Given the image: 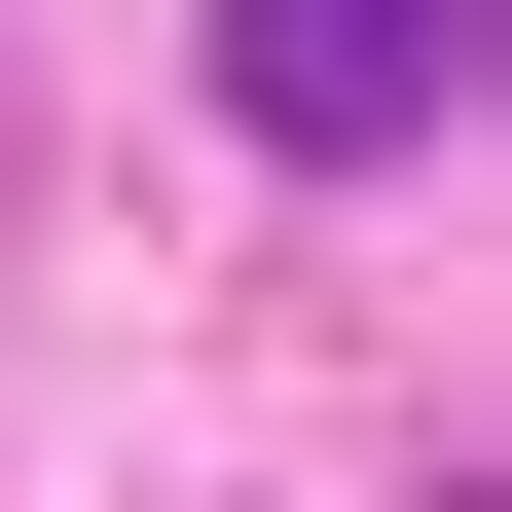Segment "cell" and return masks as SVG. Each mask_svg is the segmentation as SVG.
Here are the masks:
<instances>
[{
	"mask_svg": "<svg viewBox=\"0 0 512 512\" xmlns=\"http://www.w3.org/2000/svg\"><path fill=\"white\" fill-rule=\"evenodd\" d=\"M220 110H256V147H439V110H476V0H220Z\"/></svg>",
	"mask_w": 512,
	"mask_h": 512,
	"instance_id": "6da1fadb",
	"label": "cell"
}]
</instances>
